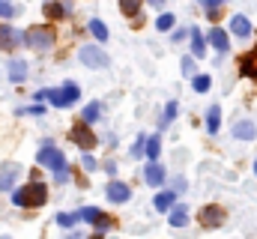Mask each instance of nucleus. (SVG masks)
Returning a JSON list of instances; mask_svg holds the SVG:
<instances>
[{"instance_id":"f257e3e1","label":"nucleus","mask_w":257,"mask_h":239,"mask_svg":"<svg viewBox=\"0 0 257 239\" xmlns=\"http://www.w3.org/2000/svg\"><path fill=\"white\" fill-rule=\"evenodd\" d=\"M45 200H48V188H45V182H30V185H24V188H15L12 191V203L15 206H45Z\"/></svg>"},{"instance_id":"f03ea898","label":"nucleus","mask_w":257,"mask_h":239,"mask_svg":"<svg viewBox=\"0 0 257 239\" xmlns=\"http://www.w3.org/2000/svg\"><path fill=\"white\" fill-rule=\"evenodd\" d=\"M78 96H81V90H78V84H63L60 90H39V93H33V99H48L54 108H69L72 102H78Z\"/></svg>"},{"instance_id":"7ed1b4c3","label":"nucleus","mask_w":257,"mask_h":239,"mask_svg":"<svg viewBox=\"0 0 257 239\" xmlns=\"http://www.w3.org/2000/svg\"><path fill=\"white\" fill-rule=\"evenodd\" d=\"M54 42H57V33L51 27H45V24H36V27H27L24 30V45L27 48L48 51V48H54Z\"/></svg>"},{"instance_id":"20e7f679","label":"nucleus","mask_w":257,"mask_h":239,"mask_svg":"<svg viewBox=\"0 0 257 239\" xmlns=\"http://www.w3.org/2000/svg\"><path fill=\"white\" fill-rule=\"evenodd\" d=\"M36 162H39L42 168H51L54 174H57V171H69V165H66V156L57 150V147H54V144H45V147L36 153Z\"/></svg>"},{"instance_id":"39448f33","label":"nucleus","mask_w":257,"mask_h":239,"mask_svg":"<svg viewBox=\"0 0 257 239\" xmlns=\"http://www.w3.org/2000/svg\"><path fill=\"white\" fill-rule=\"evenodd\" d=\"M78 60H81L87 69H108V54H105L99 45H81Z\"/></svg>"},{"instance_id":"423d86ee","label":"nucleus","mask_w":257,"mask_h":239,"mask_svg":"<svg viewBox=\"0 0 257 239\" xmlns=\"http://www.w3.org/2000/svg\"><path fill=\"white\" fill-rule=\"evenodd\" d=\"M87 126H90V123H84V120H81V123L72 129V135H69V138H72V144H75L78 150H84V153H90V150L99 144V141H96V135H93Z\"/></svg>"},{"instance_id":"0eeeda50","label":"nucleus","mask_w":257,"mask_h":239,"mask_svg":"<svg viewBox=\"0 0 257 239\" xmlns=\"http://www.w3.org/2000/svg\"><path fill=\"white\" fill-rule=\"evenodd\" d=\"M224 218H227V212H224L221 206H203L200 215H197V221H200L203 230H215V227H221Z\"/></svg>"},{"instance_id":"6e6552de","label":"nucleus","mask_w":257,"mask_h":239,"mask_svg":"<svg viewBox=\"0 0 257 239\" xmlns=\"http://www.w3.org/2000/svg\"><path fill=\"white\" fill-rule=\"evenodd\" d=\"M105 194H108V200H111V203H126L128 197H132V188H128L126 182H120V179H114V182H108V188H105Z\"/></svg>"},{"instance_id":"1a4fd4ad","label":"nucleus","mask_w":257,"mask_h":239,"mask_svg":"<svg viewBox=\"0 0 257 239\" xmlns=\"http://www.w3.org/2000/svg\"><path fill=\"white\" fill-rule=\"evenodd\" d=\"M18 174H21V168H18V165H12V162L0 165V191H9V188L15 185Z\"/></svg>"},{"instance_id":"9d476101","label":"nucleus","mask_w":257,"mask_h":239,"mask_svg":"<svg viewBox=\"0 0 257 239\" xmlns=\"http://www.w3.org/2000/svg\"><path fill=\"white\" fill-rule=\"evenodd\" d=\"M18 39H24V36H18L9 24H0V51H12V48H18Z\"/></svg>"},{"instance_id":"9b49d317","label":"nucleus","mask_w":257,"mask_h":239,"mask_svg":"<svg viewBox=\"0 0 257 239\" xmlns=\"http://www.w3.org/2000/svg\"><path fill=\"white\" fill-rule=\"evenodd\" d=\"M144 179H147V185H153V188H159V185L165 182V168L159 165V159L147 165V171H144Z\"/></svg>"},{"instance_id":"f8f14e48","label":"nucleus","mask_w":257,"mask_h":239,"mask_svg":"<svg viewBox=\"0 0 257 239\" xmlns=\"http://www.w3.org/2000/svg\"><path fill=\"white\" fill-rule=\"evenodd\" d=\"M233 138H236V141H254L257 126L251 123V120H239V123L233 126Z\"/></svg>"},{"instance_id":"ddd939ff","label":"nucleus","mask_w":257,"mask_h":239,"mask_svg":"<svg viewBox=\"0 0 257 239\" xmlns=\"http://www.w3.org/2000/svg\"><path fill=\"white\" fill-rule=\"evenodd\" d=\"M230 33L239 36V39H248V36H251V21H248L245 15H233V18H230Z\"/></svg>"},{"instance_id":"4468645a","label":"nucleus","mask_w":257,"mask_h":239,"mask_svg":"<svg viewBox=\"0 0 257 239\" xmlns=\"http://www.w3.org/2000/svg\"><path fill=\"white\" fill-rule=\"evenodd\" d=\"M6 75H9V81H12V84H21V81L27 78V63H24V60H9Z\"/></svg>"},{"instance_id":"2eb2a0df","label":"nucleus","mask_w":257,"mask_h":239,"mask_svg":"<svg viewBox=\"0 0 257 239\" xmlns=\"http://www.w3.org/2000/svg\"><path fill=\"white\" fill-rule=\"evenodd\" d=\"M206 39H209V42H212V48H218V51H221V54H224V51H227V48H230V36H227V33H224V30H221V27H212V30H209V36H206Z\"/></svg>"},{"instance_id":"dca6fc26","label":"nucleus","mask_w":257,"mask_h":239,"mask_svg":"<svg viewBox=\"0 0 257 239\" xmlns=\"http://www.w3.org/2000/svg\"><path fill=\"white\" fill-rule=\"evenodd\" d=\"M239 75L242 78H257V51H251V54H245L239 60Z\"/></svg>"},{"instance_id":"f3484780","label":"nucleus","mask_w":257,"mask_h":239,"mask_svg":"<svg viewBox=\"0 0 257 239\" xmlns=\"http://www.w3.org/2000/svg\"><path fill=\"white\" fill-rule=\"evenodd\" d=\"M189 36H192V54H194V57H203V54H206V42H209V39H206V36H200V30H197V27L189 30Z\"/></svg>"},{"instance_id":"a211bd4d","label":"nucleus","mask_w":257,"mask_h":239,"mask_svg":"<svg viewBox=\"0 0 257 239\" xmlns=\"http://www.w3.org/2000/svg\"><path fill=\"white\" fill-rule=\"evenodd\" d=\"M174 200H177V188L162 191V194L156 197V209H159V212H171V209H174Z\"/></svg>"},{"instance_id":"6ab92c4d","label":"nucleus","mask_w":257,"mask_h":239,"mask_svg":"<svg viewBox=\"0 0 257 239\" xmlns=\"http://www.w3.org/2000/svg\"><path fill=\"white\" fill-rule=\"evenodd\" d=\"M42 9H45V18H48V21H60V18L66 15V6L63 3H57V0H45Z\"/></svg>"},{"instance_id":"aec40b11","label":"nucleus","mask_w":257,"mask_h":239,"mask_svg":"<svg viewBox=\"0 0 257 239\" xmlns=\"http://www.w3.org/2000/svg\"><path fill=\"white\" fill-rule=\"evenodd\" d=\"M218 126H221V108L218 105H209V111H206V132L215 135Z\"/></svg>"},{"instance_id":"412c9836","label":"nucleus","mask_w":257,"mask_h":239,"mask_svg":"<svg viewBox=\"0 0 257 239\" xmlns=\"http://www.w3.org/2000/svg\"><path fill=\"white\" fill-rule=\"evenodd\" d=\"M120 12H123V15H132V18H138L135 24H141V0H120Z\"/></svg>"},{"instance_id":"4be33fe9","label":"nucleus","mask_w":257,"mask_h":239,"mask_svg":"<svg viewBox=\"0 0 257 239\" xmlns=\"http://www.w3.org/2000/svg\"><path fill=\"white\" fill-rule=\"evenodd\" d=\"M171 224L174 227H186L189 224V209L186 206H174L171 209Z\"/></svg>"},{"instance_id":"5701e85b","label":"nucleus","mask_w":257,"mask_h":239,"mask_svg":"<svg viewBox=\"0 0 257 239\" xmlns=\"http://www.w3.org/2000/svg\"><path fill=\"white\" fill-rule=\"evenodd\" d=\"M159 153H162V138H159V135L147 138V159H150V162H156V159H159Z\"/></svg>"},{"instance_id":"b1692460","label":"nucleus","mask_w":257,"mask_h":239,"mask_svg":"<svg viewBox=\"0 0 257 239\" xmlns=\"http://www.w3.org/2000/svg\"><path fill=\"white\" fill-rule=\"evenodd\" d=\"M102 218V212L96 209V206H81L78 209V221H90V224H96Z\"/></svg>"},{"instance_id":"393cba45","label":"nucleus","mask_w":257,"mask_h":239,"mask_svg":"<svg viewBox=\"0 0 257 239\" xmlns=\"http://www.w3.org/2000/svg\"><path fill=\"white\" fill-rule=\"evenodd\" d=\"M99 117H102V105H99V102H90V105L81 111V120H84V123H96Z\"/></svg>"},{"instance_id":"a878e982","label":"nucleus","mask_w":257,"mask_h":239,"mask_svg":"<svg viewBox=\"0 0 257 239\" xmlns=\"http://www.w3.org/2000/svg\"><path fill=\"white\" fill-rule=\"evenodd\" d=\"M90 33H93L99 42H108V27H105L99 18H93V21H90Z\"/></svg>"},{"instance_id":"bb28decb","label":"nucleus","mask_w":257,"mask_h":239,"mask_svg":"<svg viewBox=\"0 0 257 239\" xmlns=\"http://www.w3.org/2000/svg\"><path fill=\"white\" fill-rule=\"evenodd\" d=\"M174 21H177V18H174L171 12H162V15L156 18V30H171V27H174Z\"/></svg>"},{"instance_id":"cd10ccee","label":"nucleus","mask_w":257,"mask_h":239,"mask_svg":"<svg viewBox=\"0 0 257 239\" xmlns=\"http://www.w3.org/2000/svg\"><path fill=\"white\" fill-rule=\"evenodd\" d=\"M192 84H194V90H197V93H206L212 81H209V75H194V78H192Z\"/></svg>"},{"instance_id":"c85d7f7f","label":"nucleus","mask_w":257,"mask_h":239,"mask_svg":"<svg viewBox=\"0 0 257 239\" xmlns=\"http://www.w3.org/2000/svg\"><path fill=\"white\" fill-rule=\"evenodd\" d=\"M177 111H180V108H177V102H168V108H165V117H162V126H168L171 120L177 117Z\"/></svg>"},{"instance_id":"c756f323","label":"nucleus","mask_w":257,"mask_h":239,"mask_svg":"<svg viewBox=\"0 0 257 239\" xmlns=\"http://www.w3.org/2000/svg\"><path fill=\"white\" fill-rule=\"evenodd\" d=\"M224 0H200V6H206V12H209V18H215V9L221 6Z\"/></svg>"},{"instance_id":"7c9ffc66","label":"nucleus","mask_w":257,"mask_h":239,"mask_svg":"<svg viewBox=\"0 0 257 239\" xmlns=\"http://www.w3.org/2000/svg\"><path fill=\"white\" fill-rule=\"evenodd\" d=\"M81 165H84V171H87V174H93V171L99 168V162H96L93 156H84V159H81Z\"/></svg>"},{"instance_id":"2f4dec72","label":"nucleus","mask_w":257,"mask_h":239,"mask_svg":"<svg viewBox=\"0 0 257 239\" xmlns=\"http://www.w3.org/2000/svg\"><path fill=\"white\" fill-rule=\"evenodd\" d=\"M93 227H96V233H99V236H102V233H108V230H111V221H108V218H105V215H102V218H99V221H96V224H93Z\"/></svg>"},{"instance_id":"473e14b6","label":"nucleus","mask_w":257,"mask_h":239,"mask_svg":"<svg viewBox=\"0 0 257 239\" xmlns=\"http://www.w3.org/2000/svg\"><path fill=\"white\" fill-rule=\"evenodd\" d=\"M75 221H78V212H75V215H57V224H60V227H72Z\"/></svg>"},{"instance_id":"72a5a7b5","label":"nucleus","mask_w":257,"mask_h":239,"mask_svg":"<svg viewBox=\"0 0 257 239\" xmlns=\"http://www.w3.org/2000/svg\"><path fill=\"white\" fill-rule=\"evenodd\" d=\"M183 75L194 78V60L192 57H183Z\"/></svg>"},{"instance_id":"f704fd0d","label":"nucleus","mask_w":257,"mask_h":239,"mask_svg":"<svg viewBox=\"0 0 257 239\" xmlns=\"http://www.w3.org/2000/svg\"><path fill=\"white\" fill-rule=\"evenodd\" d=\"M12 15H15V9L9 3H0V18H12Z\"/></svg>"},{"instance_id":"c9c22d12","label":"nucleus","mask_w":257,"mask_h":239,"mask_svg":"<svg viewBox=\"0 0 257 239\" xmlns=\"http://www.w3.org/2000/svg\"><path fill=\"white\" fill-rule=\"evenodd\" d=\"M174 188H177V191H186V179L177 177V179H174Z\"/></svg>"},{"instance_id":"e433bc0d","label":"nucleus","mask_w":257,"mask_h":239,"mask_svg":"<svg viewBox=\"0 0 257 239\" xmlns=\"http://www.w3.org/2000/svg\"><path fill=\"white\" fill-rule=\"evenodd\" d=\"M54 179H57V182H69V171H57Z\"/></svg>"},{"instance_id":"4c0bfd02","label":"nucleus","mask_w":257,"mask_h":239,"mask_svg":"<svg viewBox=\"0 0 257 239\" xmlns=\"http://www.w3.org/2000/svg\"><path fill=\"white\" fill-rule=\"evenodd\" d=\"M30 114H33V117H42V114H45V108H42V105H33V108H30Z\"/></svg>"},{"instance_id":"58836bf2","label":"nucleus","mask_w":257,"mask_h":239,"mask_svg":"<svg viewBox=\"0 0 257 239\" xmlns=\"http://www.w3.org/2000/svg\"><path fill=\"white\" fill-rule=\"evenodd\" d=\"M186 39V30H174V42H183Z\"/></svg>"},{"instance_id":"ea45409f","label":"nucleus","mask_w":257,"mask_h":239,"mask_svg":"<svg viewBox=\"0 0 257 239\" xmlns=\"http://www.w3.org/2000/svg\"><path fill=\"white\" fill-rule=\"evenodd\" d=\"M153 6H165V0H153Z\"/></svg>"},{"instance_id":"a19ab883","label":"nucleus","mask_w":257,"mask_h":239,"mask_svg":"<svg viewBox=\"0 0 257 239\" xmlns=\"http://www.w3.org/2000/svg\"><path fill=\"white\" fill-rule=\"evenodd\" d=\"M254 174H257V162H254Z\"/></svg>"},{"instance_id":"79ce46f5","label":"nucleus","mask_w":257,"mask_h":239,"mask_svg":"<svg viewBox=\"0 0 257 239\" xmlns=\"http://www.w3.org/2000/svg\"><path fill=\"white\" fill-rule=\"evenodd\" d=\"M0 3H9V0H0Z\"/></svg>"}]
</instances>
